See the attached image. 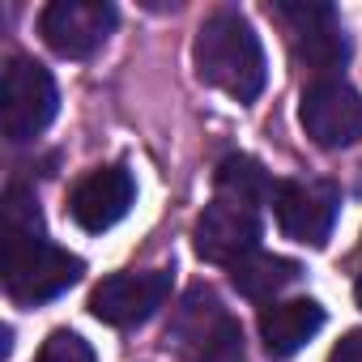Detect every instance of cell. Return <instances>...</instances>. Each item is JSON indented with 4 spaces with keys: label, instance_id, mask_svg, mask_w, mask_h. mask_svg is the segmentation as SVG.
I'll return each mask as SVG.
<instances>
[{
    "label": "cell",
    "instance_id": "52a82bcc",
    "mask_svg": "<svg viewBox=\"0 0 362 362\" xmlns=\"http://www.w3.org/2000/svg\"><path fill=\"white\" fill-rule=\"evenodd\" d=\"M298 119L320 149H345L362 136V98L345 77H315L303 90Z\"/></svg>",
    "mask_w": 362,
    "mask_h": 362
},
{
    "label": "cell",
    "instance_id": "ba28073f",
    "mask_svg": "<svg viewBox=\"0 0 362 362\" xmlns=\"http://www.w3.org/2000/svg\"><path fill=\"white\" fill-rule=\"evenodd\" d=\"M273 214L294 243L324 247L341 214V192L328 179H281L273 197Z\"/></svg>",
    "mask_w": 362,
    "mask_h": 362
},
{
    "label": "cell",
    "instance_id": "4fadbf2b",
    "mask_svg": "<svg viewBox=\"0 0 362 362\" xmlns=\"http://www.w3.org/2000/svg\"><path fill=\"white\" fill-rule=\"evenodd\" d=\"M230 281L243 298L252 303H269L273 294H281L290 281H298V264L286 256H269V252H252L247 260H239L230 269Z\"/></svg>",
    "mask_w": 362,
    "mask_h": 362
},
{
    "label": "cell",
    "instance_id": "7a4b0ae2",
    "mask_svg": "<svg viewBox=\"0 0 362 362\" xmlns=\"http://www.w3.org/2000/svg\"><path fill=\"white\" fill-rule=\"evenodd\" d=\"M197 77L235 103H256L269 81V60L260 47V35L239 9H218L201 22L197 43H192Z\"/></svg>",
    "mask_w": 362,
    "mask_h": 362
},
{
    "label": "cell",
    "instance_id": "7c38bea8",
    "mask_svg": "<svg viewBox=\"0 0 362 362\" xmlns=\"http://www.w3.org/2000/svg\"><path fill=\"white\" fill-rule=\"evenodd\" d=\"M324 328V307L315 298H290V303H273L260 311V337L269 358H294L315 332Z\"/></svg>",
    "mask_w": 362,
    "mask_h": 362
},
{
    "label": "cell",
    "instance_id": "6da1fadb",
    "mask_svg": "<svg viewBox=\"0 0 362 362\" xmlns=\"http://www.w3.org/2000/svg\"><path fill=\"white\" fill-rule=\"evenodd\" d=\"M81 256L43 239L39 201L22 188L5 197V290L13 303H47L81 281Z\"/></svg>",
    "mask_w": 362,
    "mask_h": 362
},
{
    "label": "cell",
    "instance_id": "9a60e30c",
    "mask_svg": "<svg viewBox=\"0 0 362 362\" xmlns=\"http://www.w3.org/2000/svg\"><path fill=\"white\" fill-rule=\"evenodd\" d=\"M35 362H94V349H90L86 337H77V332H69V328H56V332L43 341V349H39Z\"/></svg>",
    "mask_w": 362,
    "mask_h": 362
},
{
    "label": "cell",
    "instance_id": "277c9868",
    "mask_svg": "<svg viewBox=\"0 0 362 362\" xmlns=\"http://www.w3.org/2000/svg\"><path fill=\"white\" fill-rule=\"evenodd\" d=\"M60 107V90L52 81V73L39 60L13 56L5 64V90H0V128L13 145L35 141Z\"/></svg>",
    "mask_w": 362,
    "mask_h": 362
},
{
    "label": "cell",
    "instance_id": "9c48e42d",
    "mask_svg": "<svg viewBox=\"0 0 362 362\" xmlns=\"http://www.w3.org/2000/svg\"><path fill=\"white\" fill-rule=\"evenodd\" d=\"M170 269H149V273H115L103 277L90 294V311L111 324V328H136L145 324L166 298H170Z\"/></svg>",
    "mask_w": 362,
    "mask_h": 362
},
{
    "label": "cell",
    "instance_id": "8992f818",
    "mask_svg": "<svg viewBox=\"0 0 362 362\" xmlns=\"http://www.w3.org/2000/svg\"><path fill=\"white\" fill-rule=\"evenodd\" d=\"M115 5L107 0H52L39 13L43 43L64 60H90L111 35H115Z\"/></svg>",
    "mask_w": 362,
    "mask_h": 362
},
{
    "label": "cell",
    "instance_id": "2e32d148",
    "mask_svg": "<svg viewBox=\"0 0 362 362\" xmlns=\"http://www.w3.org/2000/svg\"><path fill=\"white\" fill-rule=\"evenodd\" d=\"M328 362H362V328L345 332V337H341V345L332 349V358H328Z\"/></svg>",
    "mask_w": 362,
    "mask_h": 362
},
{
    "label": "cell",
    "instance_id": "8fae6325",
    "mask_svg": "<svg viewBox=\"0 0 362 362\" xmlns=\"http://www.w3.org/2000/svg\"><path fill=\"white\" fill-rule=\"evenodd\" d=\"M132 201H136V179H132L128 166L115 162V166L90 170L81 184L73 188L69 214H73V222H77L81 230L98 235V230H111V226L132 209Z\"/></svg>",
    "mask_w": 362,
    "mask_h": 362
},
{
    "label": "cell",
    "instance_id": "30bf717a",
    "mask_svg": "<svg viewBox=\"0 0 362 362\" xmlns=\"http://www.w3.org/2000/svg\"><path fill=\"white\" fill-rule=\"evenodd\" d=\"M197 252L209 264H239L252 252H260V209H247L239 201L214 197V205H205V214L197 218Z\"/></svg>",
    "mask_w": 362,
    "mask_h": 362
},
{
    "label": "cell",
    "instance_id": "5bb4252c",
    "mask_svg": "<svg viewBox=\"0 0 362 362\" xmlns=\"http://www.w3.org/2000/svg\"><path fill=\"white\" fill-rule=\"evenodd\" d=\"M218 197L239 201V205H247V209H260V205H269V201L277 197V184L269 179V170H264L256 158L230 153V158L218 166Z\"/></svg>",
    "mask_w": 362,
    "mask_h": 362
},
{
    "label": "cell",
    "instance_id": "5b68a950",
    "mask_svg": "<svg viewBox=\"0 0 362 362\" xmlns=\"http://www.w3.org/2000/svg\"><path fill=\"white\" fill-rule=\"evenodd\" d=\"M273 13L286 22L294 56L311 73L337 77V69L349 60V39H345V26L328 0H277Z\"/></svg>",
    "mask_w": 362,
    "mask_h": 362
},
{
    "label": "cell",
    "instance_id": "e0dca14e",
    "mask_svg": "<svg viewBox=\"0 0 362 362\" xmlns=\"http://www.w3.org/2000/svg\"><path fill=\"white\" fill-rule=\"evenodd\" d=\"M354 294H358V307H362V273H358V286H354Z\"/></svg>",
    "mask_w": 362,
    "mask_h": 362
},
{
    "label": "cell",
    "instance_id": "3957f363",
    "mask_svg": "<svg viewBox=\"0 0 362 362\" xmlns=\"http://www.w3.org/2000/svg\"><path fill=\"white\" fill-rule=\"evenodd\" d=\"M166 341L192 362H243V332L222 311L218 294L205 286H197L179 303V311L166 328Z\"/></svg>",
    "mask_w": 362,
    "mask_h": 362
}]
</instances>
